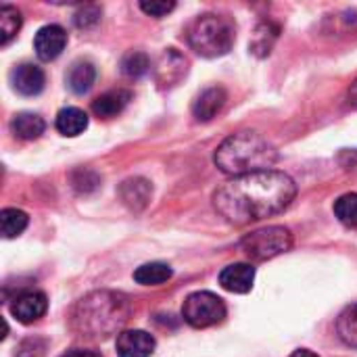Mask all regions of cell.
<instances>
[{"mask_svg":"<svg viewBox=\"0 0 357 357\" xmlns=\"http://www.w3.org/2000/svg\"><path fill=\"white\" fill-rule=\"evenodd\" d=\"M255 268L251 264H230L220 272V284L228 293L245 295L253 289Z\"/></svg>","mask_w":357,"mask_h":357,"instance_id":"obj_12","label":"cell"},{"mask_svg":"<svg viewBox=\"0 0 357 357\" xmlns=\"http://www.w3.org/2000/svg\"><path fill=\"white\" fill-rule=\"evenodd\" d=\"M130 303L123 295L100 291L84 297L73 312V328L82 337L105 339L128 320Z\"/></svg>","mask_w":357,"mask_h":357,"instance_id":"obj_3","label":"cell"},{"mask_svg":"<svg viewBox=\"0 0 357 357\" xmlns=\"http://www.w3.org/2000/svg\"><path fill=\"white\" fill-rule=\"evenodd\" d=\"M98 21H100V8L94 6V4H86V6L75 15V25H77V27H84V29L96 25Z\"/></svg>","mask_w":357,"mask_h":357,"instance_id":"obj_28","label":"cell"},{"mask_svg":"<svg viewBox=\"0 0 357 357\" xmlns=\"http://www.w3.org/2000/svg\"><path fill=\"white\" fill-rule=\"evenodd\" d=\"M44 354H46V341L33 337V339H25L17 347L15 357H44Z\"/></svg>","mask_w":357,"mask_h":357,"instance_id":"obj_27","label":"cell"},{"mask_svg":"<svg viewBox=\"0 0 357 357\" xmlns=\"http://www.w3.org/2000/svg\"><path fill=\"white\" fill-rule=\"evenodd\" d=\"M174 276V270L163 261H151L134 272V280L142 287H159Z\"/></svg>","mask_w":357,"mask_h":357,"instance_id":"obj_19","label":"cell"},{"mask_svg":"<svg viewBox=\"0 0 357 357\" xmlns=\"http://www.w3.org/2000/svg\"><path fill=\"white\" fill-rule=\"evenodd\" d=\"M61 357H102L98 351H92V349H71L67 354H63Z\"/></svg>","mask_w":357,"mask_h":357,"instance_id":"obj_30","label":"cell"},{"mask_svg":"<svg viewBox=\"0 0 357 357\" xmlns=\"http://www.w3.org/2000/svg\"><path fill=\"white\" fill-rule=\"evenodd\" d=\"M276 38H278V27H274L272 23H261L253 33L251 52L257 54V56H268L274 42H276Z\"/></svg>","mask_w":357,"mask_h":357,"instance_id":"obj_23","label":"cell"},{"mask_svg":"<svg viewBox=\"0 0 357 357\" xmlns=\"http://www.w3.org/2000/svg\"><path fill=\"white\" fill-rule=\"evenodd\" d=\"M182 318L192 328H209L226 318V305L218 295L209 291H197L184 299Z\"/></svg>","mask_w":357,"mask_h":357,"instance_id":"obj_6","label":"cell"},{"mask_svg":"<svg viewBox=\"0 0 357 357\" xmlns=\"http://www.w3.org/2000/svg\"><path fill=\"white\" fill-rule=\"evenodd\" d=\"M337 335L339 339L349 345L357 347V303L349 305L347 310H343V314L337 320Z\"/></svg>","mask_w":357,"mask_h":357,"instance_id":"obj_22","label":"cell"},{"mask_svg":"<svg viewBox=\"0 0 357 357\" xmlns=\"http://www.w3.org/2000/svg\"><path fill=\"white\" fill-rule=\"evenodd\" d=\"M10 82H13V88L21 94V96H36L44 90V84H46V75L44 71L33 65V63H23V65H17L10 73Z\"/></svg>","mask_w":357,"mask_h":357,"instance_id":"obj_11","label":"cell"},{"mask_svg":"<svg viewBox=\"0 0 357 357\" xmlns=\"http://www.w3.org/2000/svg\"><path fill=\"white\" fill-rule=\"evenodd\" d=\"M67 46V31L61 25H44L33 38L36 54L42 61H54Z\"/></svg>","mask_w":357,"mask_h":357,"instance_id":"obj_8","label":"cell"},{"mask_svg":"<svg viewBox=\"0 0 357 357\" xmlns=\"http://www.w3.org/2000/svg\"><path fill=\"white\" fill-rule=\"evenodd\" d=\"M276 149L255 132H238L228 136L213 155L218 169L232 178L266 172L276 163Z\"/></svg>","mask_w":357,"mask_h":357,"instance_id":"obj_2","label":"cell"},{"mask_svg":"<svg viewBox=\"0 0 357 357\" xmlns=\"http://www.w3.org/2000/svg\"><path fill=\"white\" fill-rule=\"evenodd\" d=\"M188 44L195 52L207 59L224 56L234 44V25L222 15H201L186 29Z\"/></svg>","mask_w":357,"mask_h":357,"instance_id":"obj_4","label":"cell"},{"mask_svg":"<svg viewBox=\"0 0 357 357\" xmlns=\"http://www.w3.org/2000/svg\"><path fill=\"white\" fill-rule=\"evenodd\" d=\"M27 213L21 211V209H2L0 213V230H2V236L4 238H15L19 236L25 228H27Z\"/></svg>","mask_w":357,"mask_h":357,"instance_id":"obj_21","label":"cell"},{"mask_svg":"<svg viewBox=\"0 0 357 357\" xmlns=\"http://www.w3.org/2000/svg\"><path fill=\"white\" fill-rule=\"evenodd\" d=\"M140 8L146 13V15H151V17H157V19H161V17H165L167 13H172L174 8H176V2H157V0H153V2H140Z\"/></svg>","mask_w":357,"mask_h":357,"instance_id":"obj_29","label":"cell"},{"mask_svg":"<svg viewBox=\"0 0 357 357\" xmlns=\"http://www.w3.org/2000/svg\"><path fill=\"white\" fill-rule=\"evenodd\" d=\"M347 96H349V102H351L354 107H357V79L351 84V88H349V94H347Z\"/></svg>","mask_w":357,"mask_h":357,"instance_id":"obj_31","label":"cell"},{"mask_svg":"<svg viewBox=\"0 0 357 357\" xmlns=\"http://www.w3.org/2000/svg\"><path fill=\"white\" fill-rule=\"evenodd\" d=\"M119 197L123 201V205L132 211H142L153 197V186L149 180L144 178H130L119 186Z\"/></svg>","mask_w":357,"mask_h":357,"instance_id":"obj_14","label":"cell"},{"mask_svg":"<svg viewBox=\"0 0 357 357\" xmlns=\"http://www.w3.org/2000/svg\"><path fill=\"white\" fill-rule=\"evenodd\" d=\"M186 71H188V61L176 48H165L153 67L155 79H157L159 88H163V90L178 86L182 82V77L186 75Z\"/></svg>","mask_w":357,"mask_h":357,"instance_id":"obj_7","label":"cell"},{"mask_svg":"<svg viewBox=\"0 0 357 357\" xmlns=\"http://www.w3.org/2000/svg\"><path fill=\"white\" fill-rule=\"evenodd\" d=\"M21 13L10 6V4H2L0 6V44L6 46L21 29Z\"/></svg>","mask_w":357,"mask_h":357,"instance_id":"obj_20","label":"cell"},{"mask_svg":"<svg viewBox=\"0 0 357 357\" xmlns=\"http://www.w3.org/2000/svg\"><path fill=\"white\" fill-rule=\"evenodd\" d=\"M121 71L128 77H142L151 71V59L142 50H130L121 59Z\"/></svg>","mask_w":357,"mask_h":357,"instance_id":"obj_24","label":"cell"},{"mask_svg":"<svg viewBox=\"0 0 357 357\" xmlns=\"http://www.w3.org/2000/svg\"><path fill=\"white\" fill-rule=\"evenodd\" d=\"M291 357H318L314 351H310V349H297L295 354Z\"/></svg>","mask_w":357,"mask_h":357,"instance_id":"obj_32","label":"cell"},{"mask_svg":"<svg viewBox=\"0 0 357 357\" xmlns=\"http://www.w3.org/2000/svg\"><path fill=\"white\" fill-rule=\"evenodd\" d=\"M54 126L63 136L73 138V136H79L88 128V115L77 107H67L59 111Z\"/></svg>","mask_w":357,"mask_h":357,"instance_id":"obj_18","label":"cell"},{"mask_svg":"<svg viewBox=\"0 0 357 357\" xmlns=\"http://www.w3.org/2000/svg\"><path fill=\"white\" fill-rule=\"evenodd\" d=\"M335 215L339 218L341 224L345 226H357V192H347L343 197H339V201L335 203Z\"/></svg>","mask_w":357,"mask_h":357,"instance_id":"obj_25","label":"cell"},{"mask_svg":"<svg viewBox=\"0 0 357 357\" xmlns=\"http://www.w3.org/2000/svg\"><path fill=\"white\" fill-rule=\"evenodd\" d=\"M115 347L119 357H151L157 343L144 331H123L117 335Z\"/></svg>","mask_w":357,"mask_h":357,"instance_id":"obj_10","label":"cell"},{"mask_svg":"<svg viewBox=\"0 0 357 357\" xmlns=\"http://www.w3.org/2000/svg\"><path fill=\"white\" fill-rule=\"evenodd\" d=\"M46 310H48V299L40 291L21 293L19 297H15L13 305H10V314L21 324H31V322L40 320L46 314Z\"/></svg>","mask_w":357,"mask_h":357,"instance_id":"obj_9","label":"cell"},{"mask_svg":"<svg viewBox=\"0 0 357 357\" xmlns=\"http://www.w3.org/2000/svg\"><path fill=\"white\" fill-rule=\"evenodd\" d=\"M10 130L21 140H36V138H40L44 134L46 123L38 113L21 111L10 119Z\"/></svg>","mask_w":357,"mask_h":357,"instance_id":"obj_17","label":"cell"},{"mask_svg":"<svg viewBox=\"0 0 357 357\" xmlns=\"http://www.w3.org/2000/svg\"><path fill=\"white\" fill-rule=\"evenodd\" d=\"M297 195L295 180L276 169L232 178L213 195L215 211L230 224L245 226L284 211Z\"/></svg>","mask_w":357,"mask_h":357,"instance_id":"obj_1","label":"cell"},{"mask_svg":"<svg viewBox=\"0 0 357 357\" xmlns=\"http://www.w3.org/2000/svg\"><path fill=\"white\" fill-rule=\"evenodd\" d=\"M228 100V94L222 86H211L207 90H203L195 105H192V115L197 121H211L226 105Z\"/></svg>","mask_w":357,"mask_h":357,"instance_id":"obj_13","label":"cell"},{"mask_svg":"<svg viewBox=\"0 0 357 357\" xmlns=\"http://www.w3.org/2000/svg\"><path fill=\"white\" fill-rule=\"evenodd\" d=\"M293 247V234L284 226H268L247 234L241 241V251L253 261H266L278 257Z\"/></svg>","mask_w":357,"mask_h":357,"instance_id":"obj_5","label":"cell"},{"mask_svg":"<svg viewBox=\"0 0 357 357\" xmlns=\"http://www.w3.org/2000/svg\"><path fill=\"white\" fill-rule=\"evenodd\" d=\"M71 182H73V188H75V190H79V192H90V190L98 188L100 178H98L92 169H77V172H73Z\"/></svg>","mask_w":357,"mask_h":357,"instance_id":"obj_26","label":"cell"},{"mask_svg":"<svg viewBox=\"0 0 357 357\" xmlns=\"http://www.w3.org/2000/svg\"><path fill=\"white\" fill-rule=\"evenodd\" d=\"M130 98H132V94L128 90H121V88L105 92L92 102V113L100 119H111L128 107Z\"/></svg>","mask_w":357,"mask_h":357,"instance_id":"obj_15","label":"cell"},{"mask_svg":"<svg viewBox=\"0 0 357 357\" xmlns=\"http://www.w3.org/2000/svg\"><path fill=\"white\" fill-rule=\"evenodd\" d=\"M94 79H96V69L90 61H75L65 75V82L73 94H86L92 88Z\"/></svg>","mask_w":357,"mask_h":357,"instance_id":"obj_16","label":"cell"}]
</instances>
